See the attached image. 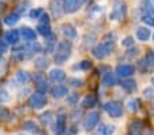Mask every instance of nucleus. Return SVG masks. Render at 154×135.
<instances>
[{
  "label": "nucleus",
  "mask_w": 154,
  "mask_h": 135,
  "mask_svg": "<svg viewBox=\"0 0 154 135\" xmlns=\"http://www.w3.org/2000/svg\"><path fill=\"white\" fill-rule=\"evenodd\" d=\"M61 34L67 38V40H72V38L76 37V30L72 25L67 23V25H63V26H61Z\"/></svg>",
  "instance_id": "nucleus-14"
},
{
  "label": "nucleus",
  "mask_w": 154,
  "mask_h": 135,
  "mask_svg": "<svg viewBox=\"0 0 154 135\" xmlns=\"http://www.w3.org/2000/svg\"><path fill=\"white\" fill-rule=\"evenodd\" d=\"M8 42L4 40V38H2L0 40V55H3L4 52H7V49H8Z\"/></svg>",
  "instance_id": "nucleus-39"
},
{
  "label": "nucleus",
  "mask_w": 154,
  "mask_h": 135,
  "mask_svg": "<svg viewBox=\"0 0 154 135\" xmlns=\"http://www.w3.org/2000/svg\"><path fill=\"white\" fill-rule=\"evenodd\" d=\"M125 14H127V7L123 3H116L112 8L111 14H109V19L111 21H122L125 18Z\"/></svg>",
  "instance_id": "nucleus-5"
},
{
  "label": "nucleus",
  "mask_w": 154,
  "mask_h": 135,
  "mask_svg": "<svg viewBox=\"0 0 154 135\" xmlns=\"http://www.w3.org/2000/svg\"><path fill=\"white\" fill-rule=\"evenodd\" d=\"M49 8H51V12L53 14V17H56V18L63 17V14L66 12V11H64L63 0H51Z\"/></svg>",
  "instance_id": "nucleus-6"
},
{
  "label": "nucleus",
  "mask_w": 154,
  "mask_h": 135,
  "mask_svg": "<svg viewBox=\"0 0 154 135\" xmlns=\"http://www.w3.org/2000/svg\"><path fill=\"white\" fill-rule=\"evenodd\" d=\"M0 26H2V21H0Z\"/></svg>",
  "instance_id": "nucleus-53"
},
{
  "label": "nucleus",
  "mask_w": 154,
  "mask_h": 135,
  "mask_svg": "<svg viewBox=\"0 0 154 135\" xmlns=\"http://www.w3.org/2000/svg\"><path fill=\"white\" fill-rule=\"evenodd\" d=\"M33 81H34V83H35L37 91L45 94V91H47L48 87H49V86H48V81L45 79V76H44L42 74H37V75L33 76Z\"/></svg>",
  "instance_id": "nucleus-8"
},
{
  "label": "nucleus",
  "mask_w": 154,
  "mask_h": 135,
  "mask_svg": "<svg viewBox=\"0 0 154 135\" xmlns=\"http://www.w3.org/2000/svg\"><path fill=\"white\" fill-rule=\"evenodd\" d=\"M115 132V126L111 124H101L98 128V134L101 135H112Z\"/></svg>",
  "instance_id": "nucleus-24"
},
{
  "label": "nucleus",
  "mask_w": 154,
  "mask_h": 135,
  "mask_svg": "<svg viewBox=\"0 0 154 135\" xmlns=\"http://www.w3.org/2000/svg\"><path fill=\"white\" fill-rule=\"evenodd\" d=\"M98 121H100V113L98 112H96V111L90 112V113L86 116V120H85V128H86L87 131H91V130L98 124Z\"/></svg>",
  "instance_id": "nucleus-7"
},
{
  "label": "nucleus",
  "mask_w": 154,
  "mask_h": 135,
  "mask_svg": "<svg viewBox=\"0 0 154 135\" xmlns=\"http://www.w3.org/2000/svg\"><path fill=\"white\" fill-rule=\"evenodd\" d=\"M35 135H47V134H45V131H41V130H37V131H35Z\"/></svg>",
  "instance_id": "nucleus-47"
},
{
  "label": "nucleus",
  "mask_w": 154,
  "mask_h": 135,
  "mask_svg": "<svg viewBox=\"0 0 154 135\" xmlns=\"http://www.w3.org/2000/svg\"><path fill=\"white\" fill-rule=\"evenodd\" d=\"M151 112H153V113H154V105H153V108H151Z\"/></svg>",
  "instance_id": "nucleus-50"
},
{
  "label": "nucleus",
  "mask_w": 154,
  "mask_h": 135,
  "mask_svg": "<svg viewBox=\"0 0 154 135\" xmlns=\"http://www.w3.org/2000/svg\"><path fill=\"white\" fill-rule=\"evenodd\" d=\"M51 19H49V14L48 12H44L40 18V25H49Z\"/></svg>",
  "instance_id": "nucleus-40"
},
{
  "label": "nucleus",
  "mask_w": 154,
  "mask_h": 135,
  "mask_svg": "<svg viewBox=\"0 0 154 135\" xmlns=\"http://www.w3.org/2000/svg\"><path fill=\"white\" fill-rule=\"evenodd\" d=\"M63 3H64V11L67 14L76 12L81 8V0H63Z\"/></svg>",
  "instance_id": "nucleus-12"
},
{
  "label": "nucleus",
  "mask_w": 154,
  "mask_h": 135,
  "mask_svg": "<svg viewBox=\"0 0 154 135\" xmlns=\"http://www.w3.org/2000/svg\"><path fill=\"white\" fill-rule=\"evenodd\" d=\"M49 78L53 81V82H61V81L66 79V72L60 68H53L49 72Z\"/></svg>",
  "instance_id": "nucleus-15"
},
{
  "label": "nucleus",
  "mask_w": 154,
  "mask_h": 135,
  "mask_svg": "<svg viewBox=\"0 0 154 135\" xmlns=\"http://www.w3.org/2000/svg\"><path fill=\"white\" fill-rule=\"evenodd\" d=\"M142 96L146 98V100H150V98H153V97H154V89H153V87H146V89H143Z\"/></svg>",
  "instance_id": "nucleus-35"
},
{
  "label": "nucleus",
  "mask_w": 154,
  "mask_h": 135,
  "mask_svg": "<svg viewBox=\"0 0 154 135\" xmlns=\"http://www.w3.org/2000/svg\"><path fill=\"white\" fill-rule=\"evenodd\" d=\"M68 83H70L71 86H74V87H82V86H83V81L78 79V78H71V79H68Z\"/></svg>",
  "instance_id": "nucleus-38"
},
{
  "label": "nucleus",
  "mask_w": 154,
  "mask_h": 135,
  "mask_svg": "<svg viewBox=\"0 0 154 135\" xmlns=\"http://www.w3.org/2000/svg\"><path fill=\"white\" fill-rule=\"evenodd\" d=\"M151 37H153V41H154V34H153V35H151Z\"/></svg>",
  "instance_id": "nucleus-52"
},
{
  "label": "nucleus",
  "mask_w": 154,
  "mask_h": 135,
  "mask_svg": "<svg viewBox=\"0 0 154 135\" xmlns=\"http://www.w3.org/2000/svg\"><path fill=\"white\" fill-rule=\"evenodd\" d=\"M115 48V44L113 41H106V42H101V44H97L96 47L93 48V51H91V53H93V56L96 57V59L98 60H102L104 57H106L109 53H112V51H113Z\"/></svg>",
  "instance_id": "nucleus-2"
},
{
  "label": "nucleus",
  "mask_w": 154,
  "mask_h": 135,
  "mask_svg": "<svg viewBox=\"0 0 154 135\" xmlns=\"http://www.w3.org/2000/svg\"><path fill=\"white\" fill-rule=\"evenodd\" d=\"M71 56V42L70 41H61L60 44L57 45V49L55 51V63L57 64H63L66 63Z\"/></svg>",
  "instance_id": "nucleus-1"
},
{
  "label": "nucleus",
  "mask_w": 154,
  "mask_h": 135,
  "mask_svg": "<svg viewBox=\"0 0 154 135\" xmlns=\"http://www.w3.org/2000/svg\"><path fill=\"white\" fill-rule=\"evenodd\" d=\"M138 67H139V71L140 72H147L149 70H150V66H149V63H147V60L146 59H142L139 62V64H138Z\"/></svg>",
  "instance_id": "nucleus-33"
},
{
  "label": "nucleus",
  "mask_w": 154,
  "mask_h": 135,
  "mask_svg": "<svg viewBox=\"0 0 154 135\" xmlns=\"http://www.w3.org/2000/svg\"><path fill=\"white\" fill-rule=\"evenodd\" d=\"M137 37H138V40L139 41H147L149 38L151 37V33H150V30L147 29V27H138V30H137Z\"/></svg>",
  "instance_id": "nucleus-18"
},
{
  "label": "nucleus",
  "mask_w": 154,
  "mask_h": 135,
  "mask_svg": "<svg viewBox=\"0 0 154 135\" xmlns=\"http://www.w3.org/2000/svg\"><path fill=\"white\" fill-rule=\"evenodd\" d=\"M128 135H139V134H128Z\"/></svg>",
  "instance_id": "nucleus-51"
},
{
  "label": "nucleus",
  "mask_w": 154,
  "mask_h": 135,
  "mask_svg": "<svg viewBox=\"0 0 154 135\" xmlns=\"http://www.w3.org/2000/svg\"><path fill=\"white\" fill-rule=\"evenodd\" d=\"M23 128L25 130H27V131H33V132H35L37 131V124H35V121H33V120H27V121H25L23 123Z\"/></svg>",
  "instance_id": "nucleus-30"
},
{
  "label": "nucleus",
  "mask_w": 154,
  "mask_h": 135,
  "mask_svg": "<svg viewBox=\"0 0 154 135\" xmlns=\"http://www.w3.org/2000/svg\"><path fill=\"white\" fill-rule=\"evenodd\" d=\"M19 32L18 30H10V32H7L6 34H4V40H6L8 44H12V45H15V44H18V41H19Z\"/></svg>",
  "instance_id": "nucleus-16"
},
{
  "label": "nucleus",
  "mask_w": 154,
  "mask_h": 135,
  "mask_svg": "<svg viewBox=\"0 0 154 135\" xmlns=\"http://www.w3.org/2000/svg\"><path fill=\"white\" fill-rule=\"evenodd\" d=\"M52 131L56 135H61L66 131V116L64 115H59L56 118V123L52 124Z\"/></svg>",
  "instance_id": "nucleus-10"
},
{
  "label": "nucleus",
  "mask_w": 154,
  "mask_h": 135,
  "mask_svg": "<svg viewBox=\"0 0 154 135\" xmlns=\"http://www.w3.org/2000/svg\"><path fill=\"white\" fill-rule=\"evenodd\" d=\"M17 81L19 83H26L29 81V74L26 71H18L17 72Z\"/></svg>",
  "instance_id": "nucleus-29"
},
{
  "label": "nucleus",
  "mask_w": 154,
  "mask_h": 135,
  "mask_svg": "<svg viewBox=\"0 0 154 135\" xmlns=\"http://www.w3.org/2000/svg\"><path fill=\"white\" fill-rule=\"evenodd\" d=\"M47 104V97L44 93H40V91H35L29 97V105L32 106L33 109H41L44 105Z\"/></svg>",
  "instance_id": "nucleus-4"
},
{
  "label": "nucleus",
  "mask_w": 154,
  "mask_h": 135,
  "mask_svg": "<svg viewBox=\"0 0 154 135\" xmlns=\"http://www.w3.org/2000/svg\"><path fill=\"white\" fill-rule=\"evenodd\" d=\"M134 71H135L134 66L131 64H120L116 67V74L120 78H128V76H131L134 74Z\"/></svg>",
  "instance_id": "nucleus-11"
},
{
  "label": "nucleus",
  "mask_w": 154,
  "mask_h": 135,
  "mask_svg": "<svg viewBox=\"0 0 154 135\" xmlns=\"http://www.w3.org/2000/svg\"><path fill=\"white\" fill-rule=\"evenodd\" d=\"M146 60H147V63H149V66H150L151 68H154V51L153 52H150L147 55V57H146Z\"/></svg>",
  "instance_id": "nucleus-43"
},
{
  "label": "nucleus",
  "mask_w": 154,
  "mask_h": 135,
  "mask_svg": "<svg viewBox=\"0 0 154 135\" xmlns=\"http://www.w3.org/2000/svg\"><path fill=\"white\" fill-rule=\"evenodd\" d=\"M140 106V101L138 98H130L127 101V108L130 112H137Z\"/></svg>",
  "instance_id": "nucleus-25"
},
{
  "label": "nucleus",
  "mask_w": 154,
  "mask_h": 135,
  "mask_svg": "<svg viewBox=\"0 0 154 135\" xmlns=\"http://www.w3.org/2000/svg\"><path fill=\"white\" fill-rule=\"evenodd\" d=\"M81 115H82V109H79V111H78V109H74L72 115H71V118H72L74 120H76V119H79V116H81Z\"/></svg>",
  "instance_id": "nucleus-45"
},
{
  "label": "nucleus",
  "mask_w": 154,
  "mask_h": 135,
  "mask_svg": "<svg viewBox=\"0 0 154 135\" xmlns=\"http://www.w3.org/2000/svg\"><path fill=\"white\" fill-rule=\"evenodd\" d=\"M104 109L106 111V113L111 116V118H120L123 115V105L122 103H119V101H109V103L105 104Z\"/></svg>",
  "instance_id": "nucleus-3"
},
{
  "label": "nucleus",
  "mask_w": 154,
  "mask_h": 135,
  "mask_svg": "<svg viewBox=\"0 0 154 135\" xmlns=\"http://www.w3.org/2000/svg\"><path fill=\"white\" fill-rule=\"evenodd\" d=\"M91 67H93L91 62H89V60H83V62L79 63V66H75L74 68H81V70H83V71H87V70H90Z\"/></svg>",
  "instance_id": "nucleus-32"
},
{
  "label": "nucleus",
  "mask_w": 154,
  "mask_h": 135,
  "mask_svg": "<svg viewBox=\"0 0 154 135\" xmlns=\"http://www.w3.org/2000/svg\"><path fill=\"white\" fill-rule=\"evenodd\" d=\"M96 104H97V98L93 94H87L86 97L83 98V101H82V106L83 108H93V106H96Z\"/></svg>",
  "instance_id": "nucleus-21"
},
{
  "label": "nucleus",
  "mask_w": 154,
  "mask_h": 135,
  "mask_svg": "<svg viewBox=\"0 0 154 135\" xmlns=\"http://www.w3.org/2000/svg\"><path fill=\"white\" fill-rule=\"evenodd\" d=\"M122 87L128 93H134L137 90V82L134 79H124L122 82Z\"/></svg>",
  "instance_id": "nucleus-20"
},
{
  "label": "nucleus",
  "mask_w": 154,
  "mask_h": 135,
  "mask_svg": "<svg viewBox=\"0 0 154 135\" xmlns=\"http://www.w3.org/2000/svg\"><path fill=\"white\" fill-rule=\"evenodd\" d=\"M142 22H145L149 26L154 27V15H142Z\"/></svg>",
  "instance_id": "nucleus-36"
},
{
  "label": "nucleus",
  "mask_w": 154,
  "mask_h": 135,
  "mask_svg": "<svg viewBox=\"0 0 154 135\" xmlns=\"http://www.w3.org/2000/svg\"><path fill=\"white\" fill-rule=\"evenodd\" d=\"M138 52H139V49H138V48L130 49V51H127V56H128V57H134V56L138 55Z\"/></svg>",
  "instance_id": "nucleus-46"
},
{
  "label": "nucleus",
  "mask_w": 154,
  "mask_h": 135,
  "mask_svg": "<svg viewBox=\"0 0 154 135\" xmlns=\"http://www.w3.org/2000/svg\"><path fill=\"white\" fill-rule=\"evenodd\" d=\"M11 100L10 98V94L6 90H0V104H6Z\"/></svg>",
  "instance_id": "nucleus-37"
},
{
  "label": "nucleus",
  "mask_w": 154,
  "mask_h": 135,
  "mask_svg": "<svg viewBox=\"0 0 154 135\" xmlns=\"http://www.w3.org/2000/svg\"><path fill=\"white\" fill-rule=\"evenodd\" d=\"M151 83H153V85H154V76H153V78H151Z\"/></svg>",
  "instance_id": "nucleus-49"
},
{
  "label": "nucleus",
  "mask_w": 154,
  "mask_h": 135,
  "mask_svg": "<svg viewBox=\"0 0 154 135\" xmlns=\"http://www.w3.org/2000/svg\"><path fill=\"white\" fill-rule=\"evenodd\" d=\"M102 82H104L105 86H115L117 83V78L115 74H112L111 71H108V72H105L104 76H102Z\"/></svg>",
  "instance_id": "nucleus-17"
},
{
  "label": "nucleus",
  "mask_w": 154,
  "mask_h": 135,
  "mask_svg": "<svg viewBox=\"0 0 154 135\" xmlns=\"http://www.w3.org/2000/svg\"><path fill=\"white\" fill-rule=\"evenodd\" d=\"M140 11L145 12V15H150L153 12V4L150 0H143L140 3Z\"/></svg>",
  "instance_id": "nucleus-26"
},
{
  "label": "nucleus",
  "mask_w": 154,
  "mask_h": 135,
  "mask_svg": "<svg viewBox=\"0 0 154 135\" xmlns=\"http://www.w3.org/2000/svg\"><path fill=\"white\" fill-rule=\"evenodd\" d=\"M45 40H47V41H45V52H48V53L53 52V51H55V45H56V35L52 33V34H51L49 37H47Z\"/></svg>",
  "instance_id": "nucleus-19"
},
{
  "label": "nucleus",
  "mask_w": 154,
  "mask_h": 135,
  "mask_svg": "<svg viewBox=\"0 0 154 135\" xmlns=\"http://www.w3.org/2000/svg\"><path fill=\"white\" fill-rule=\"evenodd\" d=\"M41 123L44 124V126H49V124L53 123V120H55V116H53V112L51 111H47L45 113L41 115Z\"/></svg>",
  "instance_id": "nucleus-23"
},
{
  "label": "nucleus",
  "mask_w": 154,
  "mask_h": 135,
  "mask_svg": "<svg viewBox=\"0 0 154 135\" xmlns=\"http://www.w3.org/2000/svg\"><path fill=\"white\" fill-rule=\"evenodd\" d=\"M7 118H10V112L6 108H0V120H6Z\"/></svg>",
  "instance_id": "nucleus-42"
},
{
  "label": "nucleus",
  "mask_w": 154,
  "mask_h": 135,
  "mask_svg": "<svg viewBox=\"0 0 154 135\" xmlns=\"http://www.w3.org/2000/svg\"><path fill=\"white\" fill-rule=\"evenodd\" d=\"M134 37L132 35H128V37H125L124 40L122 41V45L123 47H125V48H132L134 47Z\"/></svg>",
  "instance_id": "nucleus-34"
},
{
  "label": "nucleus",
  "mask_w": 154,
  "mask_h": 135,
  "mask_svg": "<svg viewBox=\"0 0 154 135\" xmlns=\"http://www.w3.org/2000/svg\"><path fill=\"white\" fill-rule=\"evenodd\" d=\"M18 21H19V14H17V12H11V14H8L6 17V19H4L6 25H8V26H14Z\"/></svg>",
  "instance_id": "nucleus-27"
},
{
  "label": "nucleus",
  "mask_w": 154,
  "mask_h": 135,
  "mask_svg": "<svg viewBox=\"0 0 154 135\" xmlns=\"http://www.w3.org/2000/svg\"><path fill=\"white\" fill-rule=\"evenodd\" d=\"M51 93H52V96L55 98H61L68 94V89H67V86H64V85H55L52 87V90H51Z\"/></svg>",
  "instance_id": "nucleus-13"
},
{
  "label": "nucleus",
  "mask_w": 154,
  "mask_h": 135,
  "mask_svg": "<svg viewBox=\"0 0 154 135\" xmlns=\"http://www.w3.org/2000/svg\"><path fill=\"white\" fill-rule=\"evenodd\" d=\"M19 135H25V134H19Z\"/></svg>",
  "instance_id": "nucleus-55"
},
{
  "label": "nucleus",
  "mask_w": 154,
  "mask_h": 135,
  "mask_svg": "<svg viewBox=\"0 0 154 135\" xmlns=\"http://www.w3.org/2000/svg\"><path fill=\"white\" fill-rule=\"evenodd\" d=\"M78 100H79V96L76 93H72V94H70V96H67V101L70 104H76Z\"/></svg>",
  "instance_id": "nucleus-41"
},
{
  "label": "nucleus",
  "mask_w": 154,
  "mask_h": 135,
  "mask_svg": "<svg viewBox=\"0 0 154 135\" xmlns=\"http://www.w3.org/2000/svg\"><path fill=\"white\" fill-rule=\"evenodd\" d=\"M130 127H131V128H132V130H139L140 127H142V123H140L139 120H134V121H132V123L130 124Z\"/></svg>",
  "instance_id": "nucleus-44"
},
{
  "label": "nucleus",
  "mask_w": 154,
  "mask_h": 135,
  "mask_svg": "<svg viewBox=\"0 0 154 135\" xmlns=\"http://www.w3.org/2000/svg\"><path fill=\"white\" fill-rule=\"evenodd\" d=\"M44 14V11H42V8H33L32 11L29 12V17L32 18L33 21L34 19H38V18H41V15Z\"/></svg>",
  "instance_id": "nucleus-31"
},
{
  "label": "nucleus",
  "mask_w": 154,
  "mask_h": 135,
  "mask_svg": "<svg viewBox=\"0 0 154 135\" xmlns=\"http://www.w3.org/2000/svg\"><path fill=\"white\" fill-rule=\"evenodd\" d=\"M6 8V3H3L2 0H0V10H4Z\"/></svg>",
  "instance_id": "nucleus-48"
},
{
  "label": "nucleus",
  "mask_w": 154,
  "mask_h": 135,
  "mask_svg": "<svg viewBox=\"0 0 154 135\" xmlns=\"http://www.w3.org/2000/svg\"><path fill=\"white\" fill-rule=\"evenodd\" d=\"M19 34H20V37L23 38V41H26V42H34L35 38H37V33H35L33 29L27 27V26L20 27Z\"/></svg>",
  "instance_id": "nucleus-9"
},
{
  "label": "nucleus",
  "mask_w": 154,
  "mask_h": 135,
  "mask_svg": "<svg viewBox=\"0 0 154 135\" xmlns=\"http://www.w3.org/2000/svg\"><path fill=\"white\" fill-rule=\"evenodd\" d=\"M37 30H38V33H40L41 35H44L45 38L49 37V35L52 34V30H51V25H38V26H37Z\"/></svg>",
  "instance_id": "nucleus-28"
},
{
  "label": "nucleus",
  "mask_w": 154,
  "mask_h": 135,
  "mask_svg": "<svg viewBox=\"0 0 154 135\" xmlns=\"http://www.w3.org/2000/svg\"><path fill=\"white\" fill-rule=\"evenodd\" d=\"M150 135H154V134H153V132H151V134H150Z\"/></svg>",
  "instance_id": "nucleus-54"
},
{
  "label": "nucleus",
  "mask_w": 154,
  "mask_h": 135,
  "mask_svg": "<svg viewBox=\"0 0 154 135\" xmlns=\"http://www.w3.org/2000/svg\"><path fill=\"white\" fill-rule=\"evenodd\" d=\"M34 66L38 70H45V68L49 66V60H48L45 56H38L37 59L34 60Z\"/></svg>",
  "instance_id": "nucleus-22"
}]
</instances>
